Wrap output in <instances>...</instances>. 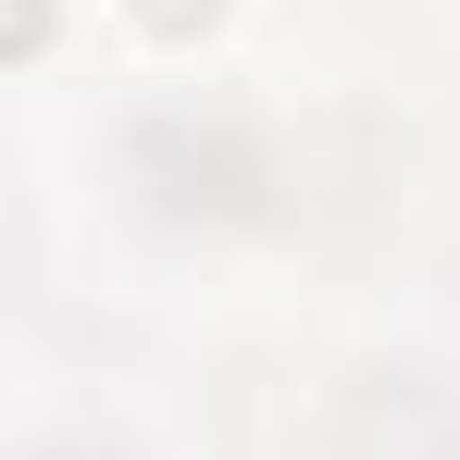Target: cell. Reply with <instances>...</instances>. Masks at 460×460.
Listing matches in <instances>:
<instances>
[{
    "mask_svg": "<svg viewBox=\"0 0 460 460\" xmlns=\"http://www.w3.org/2000/svg\"><path fill=\"white\" fill-rule=\"evenodd\" d=\"M150 13H162V25H187V0H150Z\"/></svg>",
    "mask_w": 460,
    "mask_h": 460,
    "instance_id": "obj_1",
    "label": "cell"
}]
</instances>
